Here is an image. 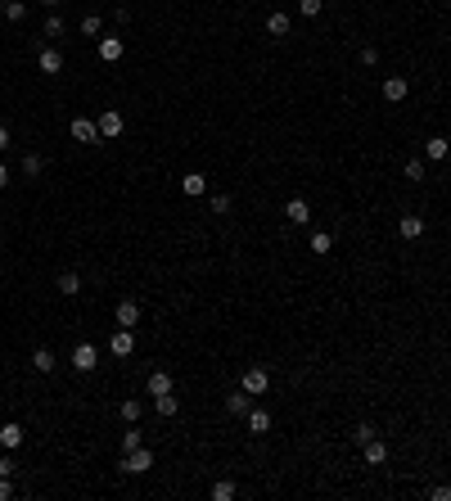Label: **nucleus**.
I'll list each match as a JSON object with an SVG mask.
<instances>
[{
    "label": "nucleus",
    "instance_id": "1",
    "mask_svg": "<svg viewBox=\"0 0 451 501\" xmlns=\"http://www.w3.org/2000/svg\"><path fill=\"white\" fill-rule=\"evenodd\" d=\"M118 469H122V474H145V469H154V452H149V447L122 452V456H118Z\"/></svg>",
    "mask_w": 451,
    "mask_h": 501
},
{
    "label": "nucleus",
    "instance_id": "2",
    "mask_svg": "<svg viewBox=\"0 0 451 501\" xmlns=\"http://www.w3.org/2000/svg\"><path fill=\"white\" fill-rule=\"evenodd\" d=\"M68 361H73V371H77V375H90V371L99 366V348H95V343H77Z\"/></svg>",
    "mask_w": 451,
    "mask_h": 501
},
{
    "label": "nucleus",
    "instance_id": "3",
    "mask_svg": "<svg viewBox=\"0 0 451 501\" xmlns=\"http://www.w3.org/2000/svg\"><path fill=\"white\" fill-rule=\"evenodd\" d=\"M95 127H99V140H113V136H122V131H127V118H122L118 109H104L95 118Z\"/></svg>",
    "mask_w": 451,
    "mask_h": 501
},
{
    "label": "nucleus",
    "instance_id": "4",
    "mask_svg": "<svg viewBox=\"0 0 451 501\" xmlns=\"http://www.w3.org/2000/svg\"><path fill=\"white\" fill-rule=\"evenodd\" d=\"M239 389H244V393H253V398H262V393L271 389V375H267V366H248V371H244V380H239Z\"/></svg>",
    "mask_w": 451,
    "mask_h": 501
},
{
    "label": "nucleus",
    "instance_id": "5",
    "mask_svg": "<svg viewBox=\"0 0 451 501\" xmlns=\"http://www.w3.org/2000/svg\"><path fill=\"white\" fill-rule=\"evenodd\" d=\"M36 68H41L45 77H59V73H64V50H54V45H41V50H36Z\"/></svg>",
    "mask_w": 451,
    "mask_h": 501
},
{
    "label": "nucleus",
    "instance_id": "6",
    "mask_svg": "<svg viewBox=\"0 0 451 501\" xmlns=\"http://www.w3.org/2000/svg\"><path fill=\"white\" fill-rule=\"evenodd\" d=\"M108 352H113V357H131V352H136V334H131V330H113V339H108Z\"/></svg>",
    "mask_w": 451,
    "mask_h": 501
},
{
    "label": "nucleus",
    "instance_id": "7",
    "mask_svg": "<svg viewBox=\"0 0 451 501\" xmlns=\"http://www.w3.org/2000/svg\"><path fill=\"white\" fill-rule=\"evenodd\" d=\"M68 131H73V140H82V145H95L99 140V127L90 118H73V122H68Z\"/></svg>",
    "mask_w": 451,
    "mask_h": 501
},
{
    "label": "nucleus",
    "instance_id": "8",
    "mask_svg": "<svg viewBox=\"0 0 451 501\" xmlns=\"http://www.w3.org/2000/svg\"><path fill=\"white\" fill-rule=\"evenodd\" d=\"M122 55H127V41L122 36H99V59L104 64H118Z\"/></svg>",
    "mask_w": 451,
    "mask_h": 501
},
{
    "label": "nucleus",
    "instance_id": "9",
    "mask_svg": "<svg viewBox=\"0 0 451 501\" xmlns=\"http://www.w3.org/2000/svg\"><path fill=\"white\" fill-rule=\"evenodd\" d=\"M113 321H118L122 330L140 326V303H136V298H122V303H118V312H113Z\"/></svg>",
    "mask_w": 451,
    "mask_h": 501
},
{
    "label": "nucleus",
    "instance_id": "10",
    "mask_svg": "<svg viewBox=\"0 0 451 501\" xmlns=\"http://www.w3.org/2000/svg\"><path fill=\"white\" fill-rule=\"evenodd\" d=\"M361 456H365V465H384V461H388V443L375 434L370 443H361Z\"/></svg>",
    "mask_w": 451,
    "mask_h": 501
},
{
    "label": "nucleus",
    "instance_id": "11",
    "mask_svg": "<svg viewBox=\"0 0 451 501\" xmlns=\"http://www.w3.org/2000/svg\"><path fill=\"white\" fill-rule=\"evenodd\" d=\"M181 195H185V199L208 195V176H204V172H185V176H181Z\"/></svg>",
    "mask_w": 451,
    "mask_h": 501
},
{
    "label": "nucleus",
    "instance_id": "12",
    "mask_svg": "<svg viewBox=\"0 0 451 501\" xmlns=\"http://www.w3.org/2000/svg\"><path fill=\"white\" fill-rule=\"evenodd\" d=\"M289 32H293V19H289L284 10L267 14V36H276V41H280V36H289Z\"/></svg>",
    "mask_w": 451,
    "mask_h": 501
},
{
    "label": "nucleus",
    "instance_id": "13",
    "mask_svg": "<svg viewBox=\"0 0 451 501\" xmlns=\"http://www.w3.org/2000/svg\"><path fill=\"white\" fill-rule=\"evenodd\" d=\"M23 425L19 420H5V425H0V447H5V452H14V447H23Z\"/></svg>",
    "mask_w": 451,
    "mask_h": 501
},
{
    "label": "nucleus",
    "instance_id": "14",
    "mask_svg": "<svg viewBox=\"0 0 451 501\" xmlns=\"http://www.w3.org/2000/svg\"><path fill=\"white\" fill-rule=\"evenodd\" d=\"M284 217H289L293 226H307V221H312V204H307V199H289V204H284Z\"/></svg>",
    "mask_w": 451,
    "mask_h": 501
},
{
    "label": "nucleus",
    "instance_id": "15",
    "mask_svg": "<svg viewBox=\"0 0 451 501\" xmlns=\"http://www.w3.org/2000/svg\"><path fill=\"white\" fill-rule=\"evenodd\" d=\"M406 95H411V82H406V77H388V82H384V99H388V104H402Z\"/></svg>",
    "mask_w": 451,
    "mask_h": 501
},
{
    "label": "nucleus",
    "instance_id": "16",
    "mask_svg": "<svg viewBox=\"0 0 451 501\" xmlns=\"http://www.w3.org/2000/svg\"><path fill=\"white\" fill-rule=\"evenodd\" d=\"M447 154H451V140H447V136H429V140H424V158H429V163H442Z\"/></svg>",
    "mask_w": 451,
    "mask_h": 501
},
{
    "label": "nucleus",
    "instance_id": "17",
    "mask_svg": "<svg viewBox=\"0 0 451 501\" xmlns=\"http://www.w3.org/2000/svg\"><path fill=\"white\" fill-rule=\"evenodd\" d=\"M248 406H253V393H244V389L226 393V411L230 415H248Z\"/></svg>",
    "mask_w": 451,
    "mask_h": 501
},
{
    "label": "nucleus",
    "instance_id": "18",
    "mask_svg": "<svg viewBox=\"0 0 451 501\" xmlns=\"http://www.w3.org/2000/svg\"><path fill=\"white\" fill-rule=\"evenodd\" d=\"M398 235H402V240H419V235H424V217H415V212H406V217L398 221Z\"/></svg>",
    "mask_w": 451,
    "mask_h": 501
},
{
    "label": "nucleus",
    "instance_id": "19",
    "mask_svg": "<svg viewBox=\"0 0 451 501\" xmlns=\"http://www.w3.org/2000/svg\"><path fill=\"white\" fill-rule=\"evenodd\" d=\"M54 289H59L64 298H77V294H82V276H77V271H64L59 280H54Z\"/></svg>",
    "mask_w": 451,
    "mask_h": 501
},
{
    "label": "nucleus",
    "instance_id": "20",
    "mask_svg": "<svg viewBox=\"0 0 451 501\" xmlns=\"http://www.w3.org/2000/svg\"><path fill=\"white\" fill-rule=\"evenodd\" d=\"M154 411H158V415H162V420H172V415H176V411H181V402H176L172 393H158V398H154Z\"/></svg>",
    "mask_w": 451,
    "mask_h": 501
},
{
    "label": "nucleus",
    "instance_id": "21",
    "mask_svg": "<svg viewBox=\"0 0 451 501\" xmlns=\"http://www.w3.org/2000/svg\"><path fill=\"white\" fill-rule=\"evenodd\" d=\"M244 420H248V429H253V434H267V429H271V415L262 411V406H248Z\"/></svg>",
    "mask_w": 451,
    "mask_h": 501
},
{
    "label": "nucleus",
    "instance_id": "22",
    "mask_svg": "<svg viewBox=\"0 0 451 501\" xmlns=\"http://www.w3.org/2000/svg\"><path fill=\"white\" fill-rule=\"evenodd\" d=\"M41 172H45V158H41V154H23V176H27V181H36Z\"/></svg>",
    "mask_w": 451,
    "mask_h": 501
},
{
    "label": "nucleus",
    "instance_id": "23",
    "mask_svg": "<svg viewBox=\"0 0 451 501\" xmlns=\"http://www.w3.org/2000/svg\"><path fill=\"white\" fill-rule=\"evenodd\" d=\"M32 366H36L41 375H50L54 366H59V361H54V352H50V348H36V352H32Z\"/></svg>",
    "mask_w": 451,
    "mask_h": 501
},
{
    "label": "nucleus",
    "instance_id": "24",
    "mask_svg": "<svg viewBox=\"0 0 451 501\" xmlns=\"http://www.w3.org/2000/svg\"><path fill=\"white\" fill-rule=\"evenodd\" d=\"M158 393H172V375H167V371H154L149 375V398H158Z\"/></svg>",
    "mask_w": 451,
    "mask_h": 501
},
{
    "label": "nucleus",
    "instance_id": "25",
    "mask_svg": "<svg viewBox=\"0 0 451 501\" xmlns=\"http://www.w3.org/2000/svg\"><path fill=\"white\" fill-rule=\"evenodd\" d=\"M118 415H122V420H127V425H136L140 415H145V406H140L136 398H127V402H118Z\"/></svg>",
    "mask_w": 451,
    "mask_h": 501
},
{
    "label": "nucleus",
    "instance_id": "26",
    "mask_svg": "<svg viewBox=\"0 0 451 501\" xmlns=\"http://www.w3.org/2000/svg\"><path fill=\"white\" fill-rule=\"evenodd\" d=\"M0 14H5L10 23H23V19H27V5H23V0H5V5H0Z\"/></svg>",
    "mask_w": 451,
    "mask_h": 501
},
{
    "label": "nucleus",
    "instance_id": "27",
    "mask_svg": "<svg viewBox=\"0 0 451 501\" xmlns=\"http://www.w3.org/2000/svg\"><path fill=\"white\" fill-rule=\"evenodd\" d=\"M136 447H145V434H140V429L131 425L127 434H122V452H136Z\"/></svg>",
    "mask_w": 451,
    "mask_h": 501
},
{
    "label": "nucleus",
    "instance_id": "28",
    "mask_svg": "<svg viewBox=\"0 0 451 501\" xmlns=\"http://www.w3.org/2000/svg\"><path fill=\"white\" fill-rule=\"evenodd\" d=\"M334 249V235H330V230H316V235H312V253H330Z\"/></svg>",
    "mask_w": 451,
    "mask_h": 501
},
{
    "label": "nucleus",
    "instance_id": "29",
    "mask_svg": "<svg viewBox=\"0 0 451 501\" xmlns=\"http://www.w3.org/2000/svg\"><path fill=\"white\" fill-rule=\"evenodd\" d=\"M230 497H235V483H230V479H217L212 483V501H230Z\"/></svg>",
    "mask_w": 451,
    "mask_h": 501
},
{
    "label": "nucleus",
    "instance_id": "30",
    "mask_svg": "<svg viewBox=\"0 0 451 501\" xmlns=\"http://www.w3.org/2000/svg\"><path fill=\"white\" fill-rule=\"evenodd\" d=\"M321 10H325V0H298V14H302V19H316Z\"/></svg>",
    "mask_w": 451,
    "mask_h": 501
},
{
    "label": "nucleus",
    "instance_id": "31",
    "mask_svg": "<svg viewBox=\"0 0 451 501\" xmlns=\"http://www.w3.org/2000/svg\"><path fill=\"white\" fill-rule=\"evenodd\" d=\"M99 27H104L99 14H86V19H82V36H99Z\"/></svg>",
    "mask_w": 451,
    "mask_h": 501
},
{
    "label": "nucleus",
    "instance_id": "32",
    "mask_svg": "<svg viewBox=\"0 0 451 501\" xmlns=\"http://www.w3.org/2000/svg\"><path fill=\"white\" fill-rule=\"evenodd\" d=\"M406 181H424V158H406Z\"/></svg>",
    "mask_w": 451,
    "mask_h": 501
},
{
    "label": "nucleus",
    "instance_id": "33",
    "mask_svg": "<svg viewBox=\"0 0 451 501\" xmlns=\"http://www.w3.org/2000/svg\"><path fill=\"white\" fill-rule=\"evenodd\" d=\"M208 208H212L217 217H226V212H230V195H212V199H208Z\"/></svg>",
    "mask_w": 451,
    "mask_h": 501
},
{
    "label": "nucleus",
    "instance_id": "34",
    "mask_svg": "<svg viewBox=\"0 0 451 501\" xmlns=\"http://www.w3.org/2000/svg\"><path fill=\"white\" fill-rule=\"evenodd\" d=\"M41 36H64V19H59V14H50V19H45V32Z\"/></svg>",
    "mask_w": 451,
    "mask_h": 501
},
{
    "label": "nucleus",
    "instance_id": "35",
    "mask_svg": "<svg viewBox=\"0 0 451 501\" xmlns=\"http://www.w3.org/2000/svg\"><path fill=\"white\" fill-rule=\"evenodd\" d=\"M361 64H365V68L379 64V50H375V45H361Z\"/></svg>",
    "mask_w": 451,
    "mask_h": 501
},
{
    "label": "nucleus",
    "instance_id": "36",
    "mask_svg": "<svg viewBox=\"0 0 451 501\" xmlns=\"http://www.w3.org/2000/svg\"><path fill=\"white\" fill-rule=\"evenodd\" d=\"M352 438H356V447H361V443H370V438H375V429H370V425H356Z\"/></svg>",
    "mask_w": 451,
    "mask_h": 501
},
{
    "label": "nucleus",
    "instance_id": "37",
    "mask_svg": "<svg viewBox=\"0 0 451 501\" xmlns=\"http://www.w3.org/2000/svg\"><path fill=\"white\" fill-rule=\"evenodd\" d=\"M429 497H433V501H451V488H447V483H433Z\"/></svg>",
    "mask_w": 451,
    "mask_h": 501
},
{
    "label": "nucleus",
    "instance_id": "38",
    "mask_svg": "<svg viewBox=\"0 0 451 501\" xmlns=\"http://www.w3.org/2000/svg\"><path fill=\"white\" fill-rule=\"evenodd\" d=\"M14 469H19V465H14V456H0V479H14Z\"/></svg>",
    "mask_w": 451,
    "mask_h": 501
},
{
    "label": "nucleus",
    "instance_id": "39",
    "mask_svg": "<svg viewBox=\"0 0 451 501\" xmlns=\"http://www.w3.org/2000/svg\"><path fill=\"white\" fill-rule=\"evenodd\" d=\"M14 497V479H0V501H10Z\"/></svg>",
    "mask_w": 451,
    "mask_h": 501
},
{
    "label": "nucleus",
    "instance_id": "40",
    "mask_svg": "<svg viewBox=\"0 0 451 501\" xmlns=\"http://www.w3.org/2000/svg\"><path fill=\"white\" fill-rule=\"evenodd\" d=\"M10 149V127H5V122H0V154Z\"/></svg>",
    "mask_w": 451,
    "mask_h": 501
},
{
    "label": "nucleus",
    "instance_id": "41",
    "mask_svg": "<svg viewBox=\"0 0 451 501\" xmlns=\"http://www.w3.org/2000/svg\"><path fill=\"white\" fill-rule=\"evenodd\" d=\"M5 186H10V167L0 163V190H5Z\"/></svg>",
    "mask_w": 451,
    "mask_h": 501
},
{
    "label": "nucleus",
    "instance_id": "42",
    "mask_svg": "<svg viewBox=\"0 0 451 501\" xmlns=\"http://www.w3.org/2000/svg\"><path fill=\"white\" fill-rule=\"evenodd\" d=\"M41 5H50V10H54V5H64V0H41Z\"/></svg>",
    "mask_w": 451,
    "mask_h": 501
}]
</instances>
